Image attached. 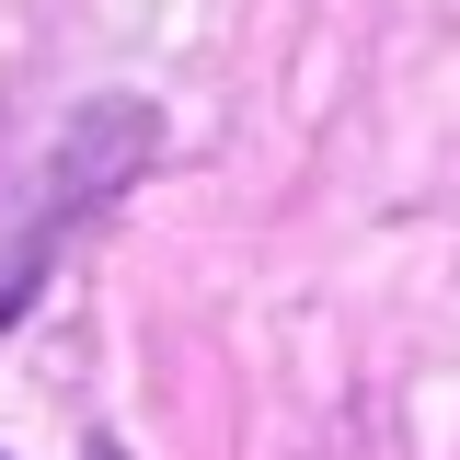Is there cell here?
Segmentation results:
<instances>
[{
    "label": "cell",
    "mask_w": 460,
    "mask_h": 460,
    "mask_svg": "<svg viewBox=\"0 0 460 460\" xmlns=\"http://www.w3.org/2000/svg\"><path fill=\"white\" fill-rule=\"evenodd\" d=\"M81 460H127V449H115V438H81Z\"/></svg>",
    "instance_id": "obj_1"
}]
</instances>
